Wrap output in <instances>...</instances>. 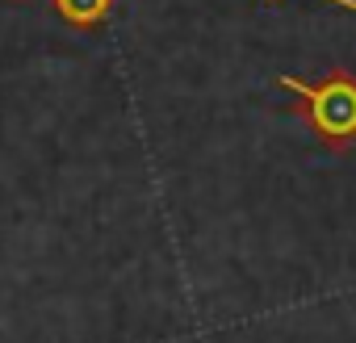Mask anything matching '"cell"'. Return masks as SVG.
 <instances>
[{
  "label": "cell",
  "instance_id": "cell-1",
  "mask_svg": "<svg viewBox=\"0 0 356 343\" xmlns=\"http://www.w3.org/2000/svg\"><path fill=\"white\" fill-rule=\"evenodd\" d=\"M277 84L298 97V109L310 122L318 142H327V147H352L356 142V76L331 72L323 84H306L298 76H281Z\"/></svg>",
  "mask_w": 356,
  "mask_h": 343
},
{
  "label": "cell",
  "instance_id": "cell-2",
  "mask_svg": "<svg viewBox=\"0 0 356 343\" xmlns=\"http://www.w3.org/2000/svg\"><path fill=\"white\" fill-rule=\"evenodd\" d=\"M51 13H59L76 30H97L109 22L113 0H51Z\"/></svg>",
  "mask_w": 356,
  "mask_h": 343
},
{
  "label": "cell",
  "instance_id": "cell-3",
  "mask_svg": "<svg viewBox=\"0 0 356 343\" xmlns=\"http://www.w3.org/2000/svg\"><path fill=\"white\" fill-rule=\"evenodd\" d=\"M331 5H339V9H348V13H356V0H331Z\"/></svg>",
  "mask_w": 356,
  "mask_h": 343
},
{
  "label": "cell",
  "instance_id": "cell-4",
  "mask_svg": "<svg viewBox=\"0 0 356 343\" xmlns=\"http://www.w3.org/2000/svg\"><path fill=\"white\" fill-rule=\"evenodd\" d=\"M268 5H277V0H268Z\"/></svg>",
  "mask_w": 356,
  "mask_h": 343
}]
</instances>
